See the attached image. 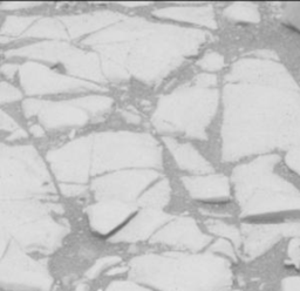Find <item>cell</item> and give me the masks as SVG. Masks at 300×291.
Returning a JSON list of instances; mask_svg holds the SVG:
<instances>
[{
  "instance_id": "obj_1",
  "label": "cell",
  "mask_w": 300,
  "mask_h": 291,
  "mask_svg": "<svg viewBox=\"0 0 300 291\" xmlns=\"http://www.w3.org/2000/svg\"><path fill=\"white\" fill-rule=\"evenodd\" d=\"M223 90L222 159L300 148V87L270 54L232 64Z\"/></svg>"
},
{
  "instance_id": "obj_2",
  "label": "cell",
  "mask_w": 300,
  "mask_h": 291,
  "mask_svg": "<svg viewBox=\"0 0 300 291\" xmlns=\"http://www.w3.org/2000/svg\"><path fill=\"white\" fill-rule=\"evenodd\" d=\"M278 155H260L236 167L231 180L236 197L245 216L300 210V192L275 173Z\"/></svg>"
},
{
  "instance_id": "obj_3",
  "label": "cell",
  "mask_w": 300,
  "mask_h": 291,
  "mask_svg": "<svg viewBox=\"0 0 300 291\" xmlns=\"http://www.w3.org/2000/svg\"><path fill=\"white\" fill-rule=\"evenodd\" d=\"M219 103L215 87L184 85L158 100L152 114L154 127L165 133H180L192 139H207V128Z\"/></svg>"
},
{
  "instance_id": "obj_4",
  "label": "cell",
  "mask_w": 300,
  "mask_h": 291,
  "mask_svg": "<svg viewBox=\"0 0 300 291\" xmlns=\"http://www.w3.org/2000/svg\"><path fill=\"white\" fill-rule=\"evenodd\" d=\"M182 182L197 200H222L230 196V183L222 174L185 175L182 177Z\"/></svg>"
},
{
  "instance_id": "obj_5",
  "label": "cell",
  "mask_w": 300,
  "mask_h": 291,
  "mask_svg": "<svg viewBox=\"0 0 300 291\" xmlns=\"http://www.w3.org/2000/svg\"><path fill=\"white\" fill-rule=\"evenodd\" d=\"M163 141L180 169L191 171L195 175L210 174L213 171L212 166L190 143L180 142L173 137H164Z\"/></svg>"
},
{
  "instance_id": "obj_6",
  "label": "cell",
  "mask_w": 300,
  "mask_h": 291,
  "mask_svg": "<svg viewBox=\"0 0 300 291\" xmlns=\"http://www.w3.org/2000/svg\"><path fill=\"white\" fill-rule=\"evenodd\" d=\"M154 14L180 23L216 29L215 15L210 6H168L154 11Z\"/></svg>"
},
{
  "instance_id": "obj_7",
  "label": "cell",
  "mask_w": 300,
  "mask_h": 291,
  "mask_svg": "<svg viewBox=\"0 0 300 291\" xmlns=\"http://www.w3.org/2000/svg\"><path fill=\"white\" fill-rule=\"evenodd\" d=\"M154 240H162L165 242H183L189 246H204V236L196 228L194 221L189 219H180L176 222L170 223L167 228L161 230L160 235L154 237Z\"/></svg>"
},
{
  "instance_id": "obj_8",
  "label": "cell",
  "mask_w": 300,
  "mask_h": 291,
  "mask_svg": "<svg viewBox=\"0 0 300 291\" xmlns=\"http://www.w3.org/2000/svg\"><path fill=\"white\" fill-rule=\"evenodd\" d=\"M170 185L169 181L165 177H161L160 180L156 181L152 186L149 187V189L146 193H143L141 196L140 202L145 206H149L152 209L161 208L167 204V202L170 198Z\"/></svg>"
},
{
  "instance_id": "obj_9",
  "label": "cell",
  "mask_w": 300,
  "mask_h": 291,
  "mask_svg": "<svg viewBox=\"0 0 300 291\" xmlns=\"http://www.w3.org/2000/svg\"><path fill=\"white\" fill-rule=\"evenodd\" d=\"M224 14L230 19L250 24H257L260 20L258 8L253 4H247V2H236L228 6L224 10Z\"/></svg>"
},
{
  "instance_id": "obj_10",
  "label": "cell",
  "mask_w": 300,
  "mask_h": 291,
  "mask_svg": "<svg viewBox=\"0 0 300 291\" xmlns=\"http://www.w3.org/2000/svg\"><path fill=\"white\" fill-rule=\"evenodd\" d=\"M198 65L207 73H212L220 70L224 66V58L217 52H209L198 61Z\"/></svg>"
},
{
  "instance_id": "obj_11",
  "label": "cell",
  "mask_w": 300,
  "mask_h": 291,
  "mask_svg": "<svg viewBox=\"0 0 300 291\" xmlns=\"http://www.w3.org/2000/svg\"><path fill=\"white\" fill-rule=\"evenodd\" d=\"M283 18L287 25L300 32V4H289L284 8Z\"/></svg>"
},
{
  "instance_id": "obj_12",
  "label": "cell",
  "mask_w": 300,
  "mask_h": 291,
  "mask_svg": "<svg viewBox=\"0 0 300 291\" xmlns=\"http://www.w3.org/2000/svg\"><path fill=\"white\" fill-rule=\"evenodd\" d=\"M286 163L295 173L300 175V148L291 149L287 152Z\"/></svg>"
}]
</instances>
